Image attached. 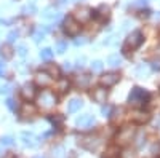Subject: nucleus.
<instances>
[{
  "label": "nucleus",
  "instance_id": "14",
  "mask_svg": "<svg viewBox=\"0 0 160 158\" xmlns=\"http://www.w3.org/2000/svg\"><path fill=\"white\" fill-rule=\"evenodd\" d=\"M21 94H22V98H24L26 101H32V99L35 98V88H34L31 83H26V85L22 86V89H21Z\"/></svg>",
  "mask_w": 160,
  "mask_h": 158
},
{
  "label": "nucleus",
  "instance_id": "7",
  "mask_svg": "<svg viewBox=\"0 0 160 158\" xmlns=\"http://www.w3.org/2000/svg\"><path fill=\"white\" fill-rule=\"evenodd\" d=\"M62 27H64V32H66V34L71 35V37H74V35H77L78 31H80V24H78L72 16H68V18L64 19Z\"/></svg>",
  "mask_w": 160,
  "mask_h": 158
},
{
  "label": "nucleus",
  "instance_id": "49",
  "mask_svg": "<svg viewBox=\"0 0 160 158\" xmlns=\"http://www.w3.org/2000/svg\"><path fill=\"white\" fill-rule=\"evenodd\" d=\"M62 67H64V70H71V69H72V65H71V62H68V61H66Z\"/></svg>",
  "mask_w": 160,
  "mask_h": 158
},
{
  "label": "nucleus",
  "instance_id": "27",
  "mask_svg": "<svg viewBox=\"0 0 160 158\" xmlns=\"http://www.w3.org/2000/svg\"><path fill=\"white\" fill-rule=\"evenodd\" d=\"M53 55H55V53H53L51 48H43L42 51H40V58L45 59V61H50V59L53 58Z\"/></svg>",
  "mask_w": 160,
  "mask_h": 158
},
{
  "label": "nucleus",
  "instance_id": "24",
  "mask_svg": "<svg viewBox=\"0 0 160 158\" xmlns=\"http://www.w3.org/2000/svg\"><path fill=\"white\" fill-rule=\"evenodd\" d=\"M98 16L99 18H102V19H106V18H109L111 16V8L109 7H106V5H101L99 8H98Z\"/></svg>",
  "mask_w": 160,
  "mask_h": 158
},
{
  "label": "nucleus",
  "instance_id": "47",
  "mask_svg": "<svg viewBox=\"0 0 160 158\" xmlns=\"http://www.w3.org/2000/svg\"><path fill=\"white\" fill-rule=\"evenodd\" d=\"M131 27V22L130 21H123V26H122V31H128Z\"/></svg>",
  "mask_w": 160,
  "mask_h": 158
},
{
  "label": "nucleus",
  "instance_id": "11",
  "mask_svg": "<svg viewBox=\"0 0 160 158\" xmlns=\"http://www.w3.org/2000/svg\"><path fill=\"white\" fill-rule=\"evenodd\" d=\"M91 99L95 101V102H98V104H104L106 101H108V89H106L104 86L96 88L91 93Z\"/></svg>",
  "mask_w": 160,
  "mask_h": 158
},
{
  "label": "nucleus",
  "instance_id": "29",
  "mask_svg": "<svg viewBox=\"0 0 160 158\" xmlns=\"http://www.w3.org/2000/svg\"><path fill=\"white\" fill-rule=\"evenodd\" d=\"M43 37H45V31H43V29H38L37 32L32 34V38H34V42H35V43L42 42V40H43Z\"/></svg>",
  "mask_w": 160,
  "mask_h": 158
},
{
  "label": "nucleus",
  "instance_id": "16",
  "mask_svg": "<svg viewBox=\"0 0 160 158\" xmlns=\"http://www.w3.org/2000/svg\"><path fill=\"white\" fill-rule=\"evenodd\" d=\"M151 120V115L148 112H144V110H138L133 113V122L135 123H139V125H144L146 122H149Z\"/></svg>",
  "mask_w": 160,
  "mask_h": 158
},
{
  "label": "nucleus",
  "instance_id": "31",
  "mask_svg": "<svg viewBox=\"0 0 160 158\" xmlns=\"http://www.w3.org/2000/svg\"><path fill=\"white\" fill-rule=\"evenodd\" d=\"M117 42H118V35H111L104 40V45L106 46H114V45H117Z\"/></svg>",
  "mask_w": 160,
  "mask_h": 158
},
{
  "label": "nucleus",
  "instance_id": "32",
  "mask_svg": "<svg viewBox=\"0 0 160 158\" xmlns=\"http://www.w3.org/2000/svg\"><path fill=\"white\" fill-rule=\"evenodd\" d=\"M66 51H68V43L66 42H58L56 43V53L58 55H64Z\"/></svg>",
  "mask_w": 160,
  "mask_h": 158
},
{
  "label": "nucleus",
  "instance_id": "8",
  "mask_svg": "<svg viewBox=\"0 0 160 158\" xmlns=\"http://www.w3.org/2000/svg\"><path fill=\"white\" fill-rule=\"evenodd\" d=\"M99 144H101V141L96 136H83L82 139H80V146H82L85 150H90V152L96 150L99 147Z\"/></svg>",
  "mask_w": 160,
  "mask_h": 158
},
{
  "label": "nucleus",
  "instance_id": "28",
  "mask_svg": "<svg viewBox=\"0 0 160 158\" xmlns=\"http://www.w3.org/2000/svg\"><path fill=\"white\" fill-rule=\"evenodd\" d=\"M35 11H37V8H35L34 3H26L22 7V13H24V15H34Z\"/></svg>",
  "mask_w": 160,
  "mask_h": 158
},
{
  "label": "nucleus",
  "instance_id": "10",
  "mask_svg": "<svg viewBox=\"0 0 160 158\" xmlns=\"http://www.w3.org/2000/svg\"><path fill=\"white\" fill-rule=\"evenodd\" d=\"M99 82H101L102 86L109 88V86H114V85H117V83L120 82V75H118L117 72H108V74H104V75L99 78Z\"/></svg>",
  "mask_w": 160,
  "mask_h": 158
},
{
  "label": "nucleus",
  "instance_id": "13",
  "mask_svg": "<svg viewBox=\"0 0 160 158\" xmlns=\"http://www.w3.org/2000/svg\"><path fill=\"white\" fill-rule=\"evenodd\" d=\"M149 74H151V65L149 64H138L136 65V69H135V75L138 77V78H148L149 77Z\"/></svg>",
  "mask_w": 160,
  "mask_h": 158
},
{
  "label": "nucleus",
  "instance_id": "34",
  "mask_svg": "<svg viewBox=\"0 0 160 158\" xmlns=\"http://www.w3.org/2000/svg\"><path fill=\"white\" fill-rule=\"evenodd\" d=\"M16 53H18L21 58H26V56H28V48H26V45H18Z\"/></svg>",
  "mask_w": 160,
  "mask_h": 158
},
{
  "label": "nucleus",
  "instance_id": "4",
  "mask_svg": "<svg viewBox=\"0 0 160 158\" xmlns=\"http://www.w3.org/2000/svg\"><path fill=\"white\" fill-rule=\"evenodd\" d=\"M56 105V96L51 91H42V94L38 96V107L43 110H50Z\"/></svg>",
  "mask_w": 160,
  "mask_h": 158
},
{
  "label": "nucleus",
  "instance_id": "17",
  "mask_svg": "<svg viewBox=\"0 0 160 158\" xmlns=\"http://www.w3.org/2000/svg\"><path fill=\"white\" fill-rule=\"evenodd\" d=\"M82 107H83V101L78 99V98H74V99L69 101L68 112H69V113H75V112H78L80 109H82Z\"/></svg>",
  "mask_w": 160,
  "mask_h": 158
},
{
  "label": "nucleus",
  "instance_id": "51",
  "mask_svg": "<svg viewBox=\"0 0 160 158\" xmlns=\"http://www.w3.org/2000/svg\"><path fill=\"white\" fill-rule=\"evenodd\" d=\"M35 158H43V156H35Z\"/></svg>",
  "mask_w": 160,
  "mask_h": 158
},
{
  "label": "nucleus",
  "instance_id": "36",
  "mask_svg": "<svg viewBox=\"0 0 160 158\" xmlns=\"http://www.w3.org/2000/svg\"><path fill=\"white\" fill-rule=\"evenodd\" d=\"M87 43V38L85 37H78V38H75V40H74V45L75 46H83Z\"/></svg>",
  "mask_w": 160,
  "mask_h": 158
},
{
  "label": "nucleus",
  "instance_id": "54",
  "mask_svg": "<svg viewBox=\"0 0 160 158\" xmlns=\"http://www.w3.org/2000/svg\"><path fill=\"white\" fill-rule=\"evenodd\" d=\"M158 158H160V156H158Z\"/></svg>",
  "mask_w": 160,
  "mask_h": 158
},
{
  "label": "nucleus",
  "instance_id": "48",
  "mask_svg": "<svg viewBox=\"0 0 160 158\" xmlns=\"http://www.w3.org/2000/svg\"><path fill=\"white\" fill-rule=\"evenodd\" d=\"M101 113H102L104 117H109V113H111V109H109V107H102V109H101Z\"/></svg>",
  "mask_w": 160,
  "mask_h": 158
},
{
  "label": "nucleus",
  "instance_id": "22",
  "mask_svg": "<svg viewBox=\"0 0 160 158\" xmlns=\"http://www.w3.org/2000/svg\"><path fill=\"white\" fill-rule=\"evenodd\" d=\"M123 113H125V110H123L122 107L115 109V110L112 112V117H111L112 123H117V122H120V120H122V118H123Z\"/></svg>",
  "mask_w": 160,
  "mask_h": 158
},
{
  "label": "nucleus",
  "instance_id": "33",
  "mask_svg": "<svg viewBox=\"0 0 160 158\" xmlns=\"http://www.w3.org/2000/svg\"><path fill=\"white\" fill-rule=\"evenodd\" d=\"M7 38H8V42H10V43L16 42L18 38H19V32H18V31H10L8 35H7Z\"/></svg>",
  "mask_w": 160,
  "mask_h": 158
},
{
  "label": "nucleus",
  "instance_id": "52",
  "mask_svg": "<svg viewBox=\"0 0 160 158\" xmlns=\"http://www.w3.org/2000/svg\"><path fill=\"white\" fill-rule=\"evenodd\" d=\"M74 2H80V0H74Z\"/></svg>",
  "mask_w": 160,
  "mask_h": 158
},
{
  "label": "nucleus",
  "instance_id": "18",
  "mask_svg": "<svg viewBox=\"0 0 160 158\" xmlns=\"http://www.w3.org/2000/svg\"><path fill=\"white\" fill-rule=\"evenodd\" d=\"M40 15H42V18H43V19H48V21H51V19H56V18L59 16L55 7H47V8H43Z\"/></svg>",
  "mask_w": 160,
  "mask_h": 158
},
{
  "label": "nucleus",
  "instance_id": "37",
  "mask_svg": "<svg viewBox=\"0 0 160 158\" xmlns=\"http://www.w3.org/2000/svg\"><path fill=\"white\" fill-rule=\"evenodd\" d=\"M58 88L62 91V93H64V91H68V89H69V82H68V80H61Z\"/></svg>",
  "mask_w": 160,
  "mask_h": 158
},
{
  "label": "nucleus",
  "instance_id": "46",
  "mask_svg": "<svg viewBox=\"0 0 160 158\" xmlns=\"http://www.w3.org/2000/svg\"><path fill=\"white\" fill-rule=\"evenodd\" d=\"M83 62H85V58H83V56H82V58H78V59H77V67L82 69V67H83Z\"/></svg>",
  "mask_w": 160,
  "mask_h": 158
},
{
  "label": "nucleus",
  "instance_id": "19",
  "mask_svg": "<svg viewBox=\"0 0 160 158\" xmlns=\"http://www.w3.org/2000/svg\"><path fill=\"white\" fill-rule=\"evenodd\" d=\"M21 115L24 120H28V118H32L35 115V107L32 104H24L22 105V109H21Z\"/></svg>",
  "mask_w": 160,
  "mask_h": 158
},
{
  "label": "nucleus",
  "instance_id": "35",
  "mask_svg": "<svg viewBox=\"0 0 160 158\" xmlns=\"http://www.w3.org/2000/svg\"><path fill=\"white\" fill-rule=\"evenodd\" d=\"M53 156L55 158H64V149L62 147H56L53 150Z\"/></svg>",
  "mask_w": 160,
  "mask_h": 158
},
{
  "label": "nucleus",
  "instance_id": "30",
  "mask_svg": "<svg viewBox=\"0 0 160 158\" xmlns=\"http://www.w3.org/2000/svg\"><path fill=\"white\" fill-rule=\"evenodd\" d=\"M102 67H104V64H102V61H99V59H96V61L91 62V70H93V72H101Z\"/></svg>",
  "mask_w": 160,
  "mask_h": 158
},
{
  "label": "nucleus",
  "instance_id": "43",
  "mask_svg": "<svg viewBox=\"0 0 160 158\" xmlns=\"http://www.w3.org/2000/svg\"><path fill=\"white\" fill-rule=\"evenodd\" d=\"M152 69L154 70H160V59H154L152 61Z\"/></svg>",
  "mask_w": 160,
  "mask_h": 158
},
{
  "label": "nucleus",
  "instance_id": "39",
  "mask_svg": "<svg viewBox=\"0 0 160 158\" xmlns=\"http://www.w3.org/2000/svg\"><path fill=\"white\" fill-rule=\"evenodd\" d=\"M5 74H7V64L5 61H0V78L5 77Z\"/></svg>",
  "mask_w": 160,
  "mask_h": 158
},
{
  "label": "nucleus",
  "instance_id": "12",
  "mask_svg": "<svg viewBox=\"0 0 160 158\" xmlns=\"http://www.w3.org/2000/svg\"><path fill=\"white\" fill-rule=\"evenodd\" d=\"M35 83L37 86H42V88H47L51 85V77L47 74V72H38L35 75Z\"/></svg>",
  "mask_w": 160,
  "mask_h": 158
},
{
  "label": "nucleus",
  "instance_id": "50",
  "mask_svg": "<svg viewBox=\"0 0 160 158\" xmlns=\"http://www.w3.org/2000/svg\"><path fill=\"white\" fill-rule=\"evenodd\" d=\"M5 158H11V156H10V155H7V156H5Z\"/></svg>",
  "mask_w": 160,
  "mask_h": 158
},
{
  "label": "nucleus",
  "instance_id": "23",
  "mask_svg": "<svg viewBox=\"0 0 160 158\" xmlns=\"http://www.w3.org/2000/svg\"><path fill=\"white\" fill-rule=\"evenodd\" d=\"M0 51H2V56H3V59H11L13 58V48L10 46V45H3L2 48H0Z\"/></svg>",
  "mask_w": 160,
  "mask_h": 158
},
{
  "label": "nucleus",
  "instance_id": "53",
  "mask_svg": "<svg viewBox=\"0 0 160 158\" xmlns=\"http://www.w3.org/2000/svg\"><path fill=\"white\" fill-rule=\"evenodd\" d=\"M158 38H160V35H158Z\"/></svg>",
  "mask_w": 160,
  "mask_h": 158
},
{
  "label": "nucleus",
  "instance_id": "44",
  "mask_svg": "<svg viewBox=\"0 0 160 158\" xmlns=\"http://www.w3.org/2000/svg\"><path fill=\"white\" fill-rule=\"evenodd\" d=\"M50 120H51V123H59V122H62V117H61V115H58V117H51Z\"/></svg>",
  "mask_w": 160,
  "mask_h": 158
},
{
  "label": "nucleus",
  "instance_id": "25",
  "mask_svg": "<svg viewBox=\"0 0 160 158\" xmlns=\"http://www.w3.org/2000/svg\"><path fill=\"white\" fill-rule=\"evenodd\" d=\"M104 158H118V147L117 146H112L106 150L104 153Z\"/></svg>",
  "mask_w": 160,
  "mask_h": 158
},
{
  "label": "nucleus",
  "instance_id": "45",
  "mask_svg": "<svg viewBox=\"0 0 160 158\" xmlns=\"http://www.w3.org/2000/svg\"><path fill=\"white\" fill-rule=\"evenodd\" d=\"M7 105H8L11 110H15V109H16V107H15V101H13V99H7Z\"/></svg>",
  "mask_w": 160,
  "mask_h": 158
},
{
  "label": "nucleus",
  "instance_id": "9",
  "mask_svg": "<svg viewBox=\"0 0 160 158\" xmlns=\"http://www.w3.org/2000/svg\"><path fill=\"white\" fill-rule=\"evenodd\" d=\"M91 16H93L91 8H88V7H80V8L75 11L74 19H75L78 24H85V22H88V21L91 19Z\"/></svg>",
  "mask_w": 160,
  "mask_h": 158
},
{
  "label": "nucleus",
  "instance_id": "21",
  "mask_svg": "<svg viewBox=\"0 0 160 158\" xmlns=\"http://www.w3.org/2000/svg\"><path fill=\"white\" fill-rule=\"evenodd\" d=\"M47 74H48L50 77L58 78V77L61 75V70H59V67H58L56 64H47Z\"/></svg>",
  "mask_w": 160,
  "mask_h": 158
},
{
  "label": "nucleus",
  "instance_id": "42",
  "mask_svg": "<svg viewBox=\"0 0 160 158\" xmlns=\"http://www.w3.org/2000/svg\"><path fill=\"white\" fill-rule=\"evenodd\" d=\"M148 5V0H135L133 2V7H146Z\"/></svg>",
  "mask_w": 160,
  "mask_h": 158
},
{
  "label": "nucleus",
  "instance_id": "3",
  "mask_svg": "<svg viewBox=\"0 0 160 158\" xmlns=\"http://www.w3.org/2000/svg\"><path fill=\"white\" fill-rule=\"evenodd\" d=\"M144 42V35L141 31H135V32H131L128 37H127V40H125V45H123V51H133V50H136L142 45Z\"/></svg>",
  "mask_w": 160,
  "mask_h": 158
},
{
  "label": "nucleus",
  "instance_id": "2",
  "mask_svg": "<svg viewBox=\"0 0 160 158\" xmlns=\"http://www.w3.org/2000/svg\"><path fill=\"white\" fill-rule=\"evenodd\" d=\"M135 136H136V129L131 125H127V126L118 129V133L115 136V142H117V146H128L135 139Z\"/></svg>",
  "mask_w": 160,
  "mask_h": 158
},
{
  "label": "nucleus",
  "instance_id": "15",
  "mask_svg": "<svg viewBox=\"0 0 160 158\" xmlns=\"http://www.w3.org/2000/svg\"><path fill=\"white\" fill-rule=\"evenodd\" d=\"M90 83H91V77L88 74H82L75 77V86L78 88H88Z\"/></svg>",
  "mask_w": 160,
  "mask_h": 158
},
{
  "label": "nucleus",
  "instance_id": "6",
  "mask_svg": "<svg viewBox=\"0 0 160 158\" xmlns=\"http://www.w3.org/2000/svg\"><path fill=\"white\" fill-rule=\"evenodd\" d=\"M95 123H96L95 117L90 115V113L80 115V117L75 118V125H77V128H80V129H90L91 126H95Z\"/></svg>",
  "mask_w": 160,
  "mask_h": 158
},
{
  "label": "nucleus",
  "instance_id": "1",
  "mask_svg": "<svg viewBox=\"0 0 160 158\" xmlns=\"http://www.w3.org/2000/svg\"><path fill=\"white\" fill-rule=\"evenodd\" d=\"M149 98H151V94L144 88L136 86V88L131 89V93L128 96V102H130V105H133V107H141V105H144L149 101Z\"/></svg>",
  "mask_w": 160,
  "mask_h": 158
},
{
  "label": "nucleus",
  "instance_id": "38",
  "mask_svg": "<svg viewBox=\"0 0 160 158\" xmlns=\"http://www.w3.org/2000/svg\"><path fill=\"white\" fill-rule=\"evenodd\" d=\"M122 158H138V156H136V153L133 152V150H125L122 153Z\"/></svg>",
  "mask_w": 160,
  "mask_h": 158
},
{
  "label": "nucleus",
  "instance_id": "5",
  "mask_svg": "<svg viewBox=\"0 0 160 158\" xmlns=\"http://www.w3.org/2000/svg\"><path fill=\"white\" fill-rule=\"evenodd\" d=\"M19 139H21V144H22L24 147L34 149V147L38 146V137H37L34 133H31V131H22L21 136H19Z\"/></svg>",
  "mask_w": 160,
  "mask_h": 158
},
{
  "label": "nucleus",
  "instance_id": "40",
  "mask_svg": "<svg viewBox=\"0 0 160 158\" xmlns=\"http://www.w3.org/2000/svg\"><path fill=\"white\" fill-rule=\"evenodd\" d=\"M144 142H146V136H144V133H139V136H138V147H142L144 146Z\"/></svg>",
  "mask_w": 160,
  "mask_h": 158
},
{
  "label": "nucleus",
  "instance_id": "26",
  "mask_svg": "<svg viewBox=\"0 0 160 158\" xmlns=\"http://www.w3.org/2000/svg\"><path fill=\"white\" fill-rule=\"evenodd\" d=\"M0 146L2 147H13L15 146V139H13L11 136H3L2 139H0Z\"/></svg>",
  "mask_w": 160,
  "mask_h": 158
},
{
  "label": "nucleus",
  "instance_id": "20",
  "mask_svg": "<svg viewBox=\"0 0 160 158\" xmlns=\"http://www.w3.org/2000/svg\"><path fill=\"white\" fill-rule=\"evenodd\" d=\"M108 65H109V67H112V69L120 67V65H122V58H120L118 55H111L108 58Z\"/></svg>",
  "mask_w": 160,
  "mask_h": 158
},
{
  "label": "nucleus",
  "instance_id": "41",
  "mask_svg": "<svg viewBox=\"0 0 160 158\" xmlns=\"http://www.w3.org/2000/svg\"><path fill=\"white\" fill-rule=\"evenodd\" d=\"M10 93V85H0V94H8Z\"/></svg>",
  "mask_w": 160,
  "mask_h": 158
}]
</instances>
